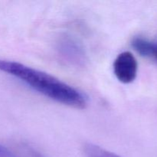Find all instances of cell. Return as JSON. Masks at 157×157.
<instances>
[{
    "instance_id": "cell-1",
    "label": "cell",
    "mask_w": 157,
    "mask_h": 157,
    "mask_svg": "<svg viewBox=\"0 0 157 157\" xmlns=\"http://www.w3.org/2000/svg\"><path fill=\"white\" fill-rule=\"evenodd\" d=\"M0 71L19 79L46 98L77 109L85 108V95L58 78L21 63L0 59Z\"/></svg>"
},
{
    "instance_id": "cell-2",
    "label": "cell",
    "mask_w": 157,
    "mask_h": 157,
    "mask_svg": "<svg viewBox=\"0 0 157 157\" xmlns=\"http://www.w3.org/2000/svg\"><path fill=\"white\" fill-rule=\"evenodd\" d=\"M56 51L62 61L75 67H83L87 62V55L82 43L71 35L64 34L56 42Z\"/></svg>"
},
{
    "instance_id": "cell-3",
    "label": "cell",
    "mask_w": 157,
    "mask_h": 157,
    "mask_svg": "<svg viewBox=\"0 0 157 157\" xmlns=\"http://www.w3.org/2000/svg\"><path fill=\"white\" fill-rule=\"evenodd\" d=\"M113 72L119 81L124 84H130L136 78L138 63L134 55L130 52L119 54L113 64Z\"/></svg>"
},
{
    "instance_id": "cell-4",
    "label": "cell",
    "mask_w": 157,
    "mask_h": 157,
    "mask_svg": "<svg viewBox=\"0 0 157 157\" xmlns=\"http://www.w3.org/2000/svg\"><path fill=\"white\" fill-rule=\"evenodd\" d=\"M132 47L138 54L146 58H153L154 42L143 37H136L132 40Z\"/></svg>"
},
{
    "instance_id": "cell-5",
    "label": "cell",
    "mask_w": 157,
    "mask_h": 157,
    "mask_svg": "<svg viewBox=\"0 0 157 157\" xmlns=\"http://www.w3.org/2000/svg\"><path fill=\"white\" fill-rule=\"evenodd\" d=\"M84 153L86 157H121L92 143L85 144Z\"/></svg>"
},
{
    "instance_id": "cell-6",
    "label": "cell",
    "mask_w": 157,
    "mask_h": 157,
    "mask_svg": "<svg viewBox=\"0 0 157 157\" xmlns=\"http://www.w3.org/2000/svg\"><path fill=\"white\" fill-rule=\"evenodd\" d=\"M0 157H18L12 151L0 144Z\"/></svg>"
},
{
    "instance_id": "cell-7",
    "label": "cell",
    "mask_w": 157,
    "mask_h": 157,
    "mask_svg": "<svg viewBox=\"0 0 157 157\" xmlns=\"http://www.w3.org/2000/svg\"><path fill=\"white\" fill-rule=\"evenodd\" d=\"M29 150H30V153L33 157H45L44 156H43L42 154H41L40 153L37 152L36 150H33V149H30Z\"/></svg>"
},
{
    "instance_id": "cell-8",
    "label": "cell",
    "mask_w": 157,
    "mask_h": 157,
    "mask_svg": "<svg viewBox=\"0 0 157 157\" xmlns=\"http://www.w3.org/2000/svg\"><path fill=\"white\" fill-rule=\"evenodd\" d=\"M153 58L157 61V42H154V55Z\"/></svg>"
}]
</instances>
